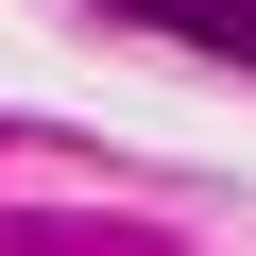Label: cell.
<instances>
[{
	"label": "cell",
	"instance_id": "6da1fadb",
	"mask_svg": "<svg viewBox=\"0 0 256 256\" xmlns=\"http://www.w3.org/2000/svg\"><path fill=\"white\" fill-rule=\"evenodd\" d=\"M120 18H171V34H205V52L256 68V0H120Z\"/></svg>",
	"mask_w": 256,
	"mask_h": 256
}]
</instances>
